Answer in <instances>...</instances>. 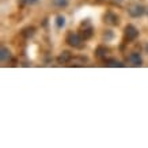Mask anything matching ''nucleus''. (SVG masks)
<instances>
[{
    "mask_svg": "<svg viewBox=\"0 0 148 148\" xmlns=\"http://www.w3.org/2000/svg\"><path fill=\"white\" fill-rule=\"evenodd\" d=\"M83 38H82L80 34H76V33H68L67 36V42L73 48H82L83 46Z\"/></svg>",
    "mask_w": 148,
    "mask_h": 148,
    "instance_id": "f257e3e1",
    "label": "nucleus"
},
{
    "mask_svg": "<svg viewBox=\"0 0 148 148\" xmlns=\"http://www.w3.org/2000/svg\"><path fill=\"white\" fill-rule=\"evenodd\" d=\"M92 34H94V29H92V26H90L88 25V22H83L82 23V30H80V36L83 40H90L91 37H92Z\"/></svg>",
    "mask_w": 148,
    "mask_h": 148,
    "instance_id": "f03ea898",
    "label": "nucleus"
},
{
    "mask_svg": "<svg viewBox=\"0 0 148 148\" xmlns=\"http://www.w3.org/2000/svg\"><path fill=\"white\" fill-rule=\"evenodd\" d=\"M128 12H129V15L132 16V18H139V16L144 15L145 8H144L141 4H133V5H130V7H129Z\"/></svg>",
    "mask_w": 148,
    "mask_h": 148,
    "instance_id": "7ed1b4c3",
    "label": "nucleus"
},
{
    "mask_svg": "<svg viewBox=\"0 0 148 148\" xmlns=\"http://www.w3.org/2000/svg\"><path fill=\"white\" fill-rule=\"evenodd\" d=\"M137 36H139V30L133 25H128L125 27V38L128 41H135Z\"/></svg>",
    "mask_w": 148,
    "mask_h": 148,
    "instance_id": "20e7f679",
    "label": "nucleus"
},
{
    "mask_svg": "<svg viewBox=\"0 0 148 148\" xmlns=\"http://www.w3.org/2000/svg\"><path fill=\"white\" fill-rule=\"evenodd\" d=\"M105 22L109 23V25H112V26H117L120 21H118V16H117L116 14L108 12L106 15H105Z\"/></svg>",
    "mask_w": 148,
    "mask_h": 148,
    "instance_id": "39448f33",
    "label": "nucleus"
},
{
    "mask_svg": "<svg viewBox=\"0 0 148 148\" xmlns=\"http://www.w3.org/2000/svg\"><path fill=\"white\" fill-rule=\"evenodd\" d=\"M129 61L133 64V65H136V67H140V65L143 64V58H141V56H140L139 53L133 52V53L129 54Z\"/></svg>",
    "mask_w": 148,
    "mask_h": 148,
    "instance_id": "423d86ee",
    "label": "nucleus"
},
{
    "mask_svg": "<svg viewBox=\"0 0 148 148\" xmlns=\"http://www.w3.org/2000/svg\"><path fill=\"white\" fill-rule=\"evenodd\" d=\"M71 60H72V53H69V52H63V53L60 54L57 57V61L60 64H67V63H71Z\"/></svg>",
    "mask_w": 148,
    "mask_h": 148,
    "instance_id": "0eeeda50",
    "label": "nucleus"
},
{
    "mask_svg": "<svg viewBox=\"0 0 148 148\" xmlns=\"http://www.w3.org/2000/svg\"><path fill=\"white\" fill-rule=\"evenodd\" d=\"M108 48H106V46H98V48H97V49H95V56H97V57L98 58H105L106 57V54H108Z\"/></svg>",
    "mask_w": 148,
    "mask_h": 148,
    "instance_id": "6e6552de",
    "label": "nucleus"
},
{
    "mask_svg": "<svg viewBox=\"0 0 148 148\" xmlns=\"http://www.w3.org/2000/svg\"><path fill=\"white\" fill-rule=\"evenodd\" d=\"M0 57H1V61H3V63L10 61V60H11V52H10L7 48H1V50H0Z\"/></svg>",
    "mask_w": 148,
    "mask_h": 148,
    "instance_id": "1a4fd4ad",
    "label": "nucleus"
},
{
    "mask_svg": "<svg viewBox=\"0 0 148 148\" xmlns=\"http://www.w3.org/2000/svg\"><path fill=\"white\" fill-rule=\"evenodd\" d=\"M105 64L108 65V67H122L124 64H121L118 60L116 58H108V60H105Z\"/></svg>",
    "mask_w": 148,
    "mask_h": 148,
    "instance_id": "9d476101",
    "label": "nucleus"
},
{
    "mask_svg": "<svg viewBox=\"0 0 148 148\" xmlns=\"http://www.w3.org/2000/svg\"><path fill=\"white\" fill-rule=\"evenodd\" d=\"M34 33H36V29H34V27H26L22 32V36L25 37V38H30V37L34 36Z\"/></svg>",
    "mask_w": 148,
    "mask_h": 148,
    "instance_id": "9b49d317",
    "label": "nucleus"
},
{
    "mask_svg": "<svg viewBox=\"0 0 148 148\" xmlns=\"http://www.w3.org/2000/svg\"><path fill=\"white\" fill-rule=\"evenodd\" d=\"M56 25H57L58 29H63L65 26V18H64L63 15H58L57 18H56Z\"/></svg>",
    "mask_w": 148,
    "mask_h": 148,
    "instance_id": "f8f14e48",
    "label": "nucleus"
},
{
    "mask_svg": "<svg viewBox=\"0 0 148 148\" xmlns=\"http://www.w3.org/2000/svg\"><path fill=\"white\" fill-rule=\"evenodd\" d=\"M37 3H38V0H21V5H33Z\"/></svg>",
    "mask_w": 148,
    "mask_h": 148,
    "instance_id": "ddd939ff",
    "label": "nucleus"
},
{
    "mask_svg": "<svg viewBox=\"0 0 148 148\" xmlns=\"http://www.w3.org/2000/svg\"><path fill=\"white\" fill-rule=\"evenodd\" d=\"M54 4L57 5V7H67L68 0H54Z\"/></svg>",
    "mask_w": 148,
    "mask_h": 148,
    "instance_id": "4468645a",
    "label": "nucleus"
},
{
    "mask_svg": "<svg viewBox=\"0 0 148 148\" xmlns=\"http://www.w3.org/2000/svg\"><path fill=\"white\" fill-rule=\"evenodd\" d=\"M103 37H105V40H112V38H113V33L110 32V30H108V32L105 33V36H103Z\"/></svg>",
    "mask_w": 148,
    "mask_h": 148,
    "instance_id": "2eb2a0df",
    "label": "nucleus"
},
{
    "mask_svg": "<svg viewBox=\"0 0 148 148\" xmlns=\"http://www.w3.org/2000/svg\"><path fill=\"white\" fill-rule=\"evenodd\" d=\"M145 52H147V53H148V45L145 46Z\"/></svg>",
    "mask_w": 148,
    "mask_h": 148,
    "instance_id": "dca6fc26",
    "label": "nucleus"
}]
</instances>
